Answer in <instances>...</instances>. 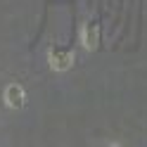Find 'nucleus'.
<instances>
[{"instance_id": "f03ea898", "label": "nucleus", "mask_w": 147, "mask_h": 147, "mask_svg": "<svg viewBox=\"0 0 147 147\" xmlns=\"http://www.w3.org/2000/svg\"><path fill=\"white\" fill-rule=\"evenodd\" d=\"M81 45H83L86 52H93L100 45V24L97 22H86L81 26Z\"/></svg>"}, {"instance_id": "7ed1b4c3", "label": "nucleus", "mask_w": 147, "mask_h": 147, "mask_svg": "<svg viewBox=\"0 0 147 147\" xmlns=\"http://www.w3.org/2000/svg\"><path fill=\"white\" fill-rule=\"evenodd\" d=\"M3 100L10 109H22L26 105V90L19 83H7L3 90Z\"/></svg>"}, {"instance_id": "f257e3e1", "label": "nucleus", "mask_w": 147, "mask_h": 147, "mask_svg": "<svg viewBox=\"0 0 147 147\" xmlns=\"http://www.w3.org/2000/svg\"><path fill=\"white\" fill-rule=\"evenodd\" d=\"M74 62H76V55L71 50H50V57H48V64L52 71L57 74H64L74 67Z\"/></svg>"}]
</instances>
